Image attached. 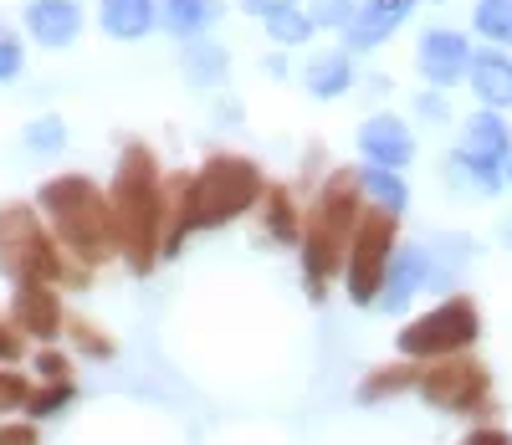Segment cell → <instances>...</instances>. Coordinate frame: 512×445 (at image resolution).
<instances>
[{"label": "cell", "instance_id": "obj_1", "mask_svg": "<svg viewBox=\"0 0 512 445\" xmlns=\"http://www.w3.org/2000/svg\"><path fill=\"white\" fill-rule=\"evenodd\" d=\"M113 226H118V256L134 277H149L164 261V164L144 139H128L113 164Z\"/></svg>", "mask_w": 512, "mask_h": 445}, {"label": "cell", "instance_id": "obj_2", "mask_svg": "<svg viewBox=\"0 0 512 445\" xmlns=\"http://www.w3.org/2000/svg\"><path fill=\"white\" fill-rule=\"evenodd\" d=\"M364 185H359V169L354 164H333L313 200H308V220H303V241H297V261H303V287L308 302H323L328 287L344 277V261H349V241L354 226L364 215Z\"/></svg>", "mask_w": 512, "mask_h": 445}, {"label": "cell", "instance_id": "obj_3", "mask_svg": "<svg viewBox=\"0 0 512 445\" xmlns=\"http://www.w3.org/2000/svg\"><path fill=\"white\" fill-rule=\"evenodd\" d=\"M36 205L47 215L52 236L62 241V251L77 256L88 272H98V266H108L118 256V226H113L108 190H98L88 174H52L36 190Z\"/></svg>", "mask_w": 512, "mask_h": 445}, {"label": "cell", "instance_id": "obj_4", "mask_svg": "<svg viewBox=\"0 0 512 445\" xmlns=\"http://www.w3.org/2000/svg\"><path fill=\"white\" fill-rule=\"evenodd\" d=\"M0 277L11 282H52V287H88L93 272L62 251L47 215L36 205H0Z\"/></svg>", "mask_w": 512, "mask_h": 445}, {"label": "cell", "instance_id": "obj_5", "mask_svg": "<svg viewBox=\"0 0 512 445\" xmlns=\"http://www.w3.org/2000/svg\"><path fill=\"white\" fill-rule=\"evenodd\" d=\"M267 195V174L251 154H205V164L190 174V220L195 231H226L246 210H256Z\"/></svg>", "mask_w": 512, "mask_h": 445}, {"label": "cell", "instance_id": "obj_6", "mask_svg": "<svg viewBox=\"0 0 512 445\" xmlns=\"http://www.w3.org/2000/svg\"><path fill=\"white\" fill-rule=\"evenodd\" d=\"M477 343H482V307H477L472 292H446L436 307H425L420 318H410L395 333L400 359H415V364H436V359H451V353H472Z\"/></svg>", "mask_w": 512, "mask_h": 445}, {"label": "cell", "instance_id": "obj_7", "mask_svg": "<svg viewBox=\"0 0 512 445\" xmlns=\"http://www.w3.org/2000/svg\"><path fill=\"white\" fill-rule=\"evenodd\" d=\"M507 159H512V123L497 108H477L461 128V149L446 154V185L472 195H502Z\"/></svg>", "mask_w": 512, "mask_h": 445}, {"label": "cell", "instance_id": "obj_8", "mask_svg": "<svg viewBox=\"0 0 512 445\" xmlns=\"http://www.w3.org/2000/svg\"><path fill=\"white\" fill-rule=\"evenodd\" d=\"M436 415L451 420H497V389H492V369L477 359V353H451V359H436L420 369V389H415Z\"/></svg>", "mask_w": 512, "mask_h": 445}, {"label": "cell", "instance_id": "obj_9", "mask_svg": "<svg viewBox=\"0 0 512 445\" xmlns=\"http://www.w3.org/2000/svg\"><path fill=\"white\" fill-rule=\"evenodd\" d=\"M400 251V215L379 210V205H364L359 226H354V241H349V261H344V292L354 307H374L379 292H384V272Z\"/></svg>", "mask_w": 512, "mask_h": 445}, {"label": "cell", "instance_id": "obj_10", "mask_svg": "<svg viewBox=\"0 0 512 445\" xmlns=\"http://www.w3.org/2000/svg\"><path fill=\"white\" fill-rule=\"evenodd\" d=\"M472 36L456 31V26H425L420 41H415V72L436 87V93H451L456 82H466V72H472Z\"/></svg>", "mask_w": 512, "mask_h": 445}, {"label": "cell", "instance_id": "obj_11", "mask_svg": "<svg viewBox=\"0 0 512 445\" xmlns=\"http://www.w3.org/2000/svg\"><path fill=\"white\" fill-rule=\"evenodd\" d=\"M431 277H436L431 246H415V241L405 246V241H400V251H395V261H390V272H384V292H379V302H374V313L405 318L410 302H415L420 292H431Z\"/></svg>", "mask_w": 512, "mask_h": 445}, {"label": "cell", "instance_id": "obj_12", "mask_svg": "<svg viewBox=\"0 0 512 445\" xmlns=\"http://www.w3.org/2000/svg\"><path fill=\"white\" fill-rule=\"evenodd\" d=\"M11 318H16V328H21L26 338H36L41 348L57 343V338L67 333V307H62V297H57L52 282H16V292H11Z\"/></svg>", "mask_w": 512, "mask_h": 445}, {"label": "cell", "instance_id": "obj_13", "mask_svg": "<svg viewBox=\"0 0 512 445\" xmlns=\"http://www.w3.org/2000/svg\"><path fill=\"white\" fill-rule=\"evenodd\" d=\"M359 159L369 169H405L415 159V133L400 113H369L359 123Z\"/></svg>", "mask_w": 512, "mask_h": 445}, {"label": "cell", "instance_id": "obj_14", "mask_svg": "<svg viewBox=\"0 0 512 445\" xmlns=\"http://www.w3.org/2000/svg\"><path fill=\"white\" fill-rule=\"evenodd\" d=\"M415 6H420V0H359V16L344 31V52H374V47H384V41H390L410 21Z\"/></svg>", "mask_w": 512, "mask_h": 445}, {"label": "cell", "instance_id": "obj_15", "mask_svg": "<svg viewBox=\"0 0 512 445\" xmlns=\"http://www.w3.org/2000/svg\"><path fill=\"white\" fill-rule=\"evenodd\" d=\"M256 220H262V236L272 246H297V241H303L308 205H303V195H297L292 185L267 180V195H262V205H256Z\"/></svg>", "mask_w": 512, "mask_h": 445}, {"label": "cell", "instance_id": "obj_16", "mask_svg": "<svg viewBox=\"0 0 512 445\" xmlns=\"http://www.w3.org/2000/svg\"><path fill=\"white\" fill-rule=\"evenodd\" d=\"M420 369H425V364H415V359H390V364H374V369L354 384V399H359L364 410L395 405V399H405V394H415V389H420Z\"/></svg>", "mask_w": 512, "mask_h": 445}, {"label": "cell", "instance_id": "obj_17", "mask_svg": "<svg viewBox=\"0 0 512 445\" xmlns=\"http://www.w3.org/2000/svg\"><path fill=\"white\" fill-rule=\"evenodd\" d=\"M26 31L41 47H72L82 36V6L77 0H31L26 6Z\"/></svg>", "mask_w": 512, "mask_h": 445}, {"label": "cell", "instance_id": "obj_18", "mask_svg": "<svg viewBox=\"0 0 512 445\" xmlns=\"http://www.w3.org/2000/svg\"><path fill=\"white\" fill-rule=\"evenodd\" d=\"M466 87L477 93V103H482V108L507 113V108H512V57H507L502 47H482V52L472 57Z\"/></svg>", "mask_w": 512, "mask_h": 445}, {"label": "cell", "instance_id": "obj_19", "mask_svg": "<svg viewBox=\"0 0 512 445\" xmlns=\"http://www.w3.org/2000/svg\"><path fill=\"white\" fill-rule=\"evenodd\" d=\"M354 82H359V77H354V52H344V47L318 52V57H308V67H303V87H308V98H318V103L349 98Z\"/></svg>", "mask_w": 512, "mask_h": 445}, {"label": "cell", "instance_id": "obj_20", "mask_svg": "<svg viewBox=\"0 0 512 445\" xmlns=\"http://www.w3.org/2000/svg\"><path fill=\"white\" fill-rule=\"evenodd\" d=\"M98 26L113 41H144L159 26V0H98Z\"/></svg>", "mask_w": 512, "mask_h": 445}, {"label": "cell", "instance_id": "obj_21", "mask_svg": "<svg viewBox=\"0 0 512 445\" xmlns=\"http://www.w3.org/2000/svg\"><path fill=\"white\" fill-rule=\"evenodd\" d=\"M180 72L195 87H226L231 82V52L210 36H190L180 47Z\"/></svg>", "mask_w": 512, "mask_h": 445}, {"label": "cell", "instance_id": "obj_22", "mask_svg": "<svg viewBox=\"0 0 512 445\" xmlns=\"http://www.w3.org/2000/svg\"><path fill=\"white\" fill-rule=\"evenodd\" d=\"M221 16H226L221 0H159V26H164L169 36H180V41L205 36Z\"/></svg>", "mask_w": 512, "mask_h": 445}, {"label": "cell", "instance_id": "obj_23", "mask_svg": "<svg viewBox=\"0 0 512 445\" xmlns=\"http://www.w3.org/2000/svg\"><path fill=\"white\" fill-rule=\"evenodd\" d=\"M359 185H364V200L369 205H379V210H390V215H405V205H410V185L400 180L395 169H359Z\"/></svg>", "mask_w": 512, "mask_h": 445}, {"label": "cell", "instance_id": "obj_24", "mask_svg": "<svg viewBox=\"0 0 512 445\" xmlns=\"http://www.w3.org/2000/svg\"><path fill=\"white\" fill-rule=\"evenodd\" d=\"M472 31L487 41V47L512 52V0H477L472 6Z\"/></svg>", "mask_w": 512, "mask_h": 445}, {"label": "cell", "instance_id": "obj_25", "mask_svg": "<svg viewBox=\"0 0 512 445\" xmlns=\"http://www.w3.org/2000/svg\"><path fill=\"white\" fill-rule=\"evenodd\" d=\"M267 26V41H272V47L277 52H292V47H303V41H313V16L303 11V6H292V11H277V16H267L262 21Z\"/></svg>", "mask_w": 512, "mask_h": 445}, {"label": "cell", "instance_id": "obj_26", "mask_svg": "<svg viewBox=\"0 0 512 445\" xmlns=\"http://www.w3.org/2000/svg\"><path fill=\"white\" fill-rule=\"evenodd\" d=\"M67 338H72V348L82 353V359H93V364H108L118 353L113 333H103L93 318H67Z\"/></svg>", "mask_w": 512, "mask_h": 445}, {"label": "cell", "instance_id": "obj_27", "mask_svg": "<svg viewBox=\"0 0 512 445\" xmlns=\"http://www.w3.org/2000/svg\"><path fill=\"white\" fill-rule=\"evenodd\" d=\"M77 399V384L72 379H57V384H36L31 399H26V420H57L67 405Z\"/></svg>", "mask_w": 512, "mask_h": 445}, {"label": "cell", "instance_id": "obj_28", "mask_svg": "<svg viewBox=\"0 0 512 445\" xmlns=\"http://www.w3.org/2000/svg\"><path fill=\"white\" fill-rule=\"evenodd\" d=\"M303 11L313 16L318 31H349L359 16V0H303Z\"/></svg>", "mask_w": 512, "mask_h": 445}, {"label": "cell", "instance_id": "obj_29", "mask_svg": "<svg viewBox=\"0 0 512 445\" xmlns=\"http://www.w3.org/2000/svg\"><path fill=\"white\" fill-rule=\"evenodd\" d=\"M62 144H67V123L52 118V113L36 118V123L26 128V149H31V154H57Z\"/></svg>", "mask_w": 512, "mask_h": 445}, {"label": "cell", "instance_id": "obj_30", "mask_svg": "<svg viewBox=\"0 0 512 445\" xmlns=\"http://www.w3.org/2000/svg\"><path fill=\"white\" fill-rule=\"evenodd\" d=\"M26 399H31V379L16 369H0V420L11 410H26Z\"/></svg>", "mask_w": 512, "mask_h": 445}, {"label": "cell", "instance_id": "obj_31", "mask_svg": "<svg viewBox=\"0 0 512 445\" xmlns=\"http://www.w3.org/2000/svg\"><path fill=\"white\" fill-rule=\"evenodd\" d=\"M31 369H36V379L41 384H57V379H72V359H67V353L62 348H41V353H31Z\"/></svg>", "mask_w": 512, "mask_h": 445}, {"label": "cell", "instance_id": "obj_32", "mask_svg": "<svg viewBox=\"0 0 512 445\" xmlns=\"http://www.w3.org/2000/svg\"><path fill=\"white\" fill-rule=\"evenodd\" d=\"M21 359H26V333L16 328L11 313H0V369H11Z\"/></svg>", "mask_w": 512, "mask_h": 445}, {"label": "cell", "instance_id": "obj_33", "mask_svg": "<svg viewBox=\"0 0 512 445\" xmlns=\"http://www.w3.org/2000/svg\"><path fill=\"white\" fill-rule=\"evenodd\" d=\"M26 67V52H21V41L16 36H0V82H16Z\"/></svg>", "mask_w": 512, "mask_h": 445}, {"label": "cell", "instance_id": "obj_34", "mask_svg": "<svg viewBox=\"0 0 512 445\" xmlns=\"http://www.w3.org/2000/svg\"><path fill=\"white\" fill-rule=\"evenodd\" d=\"M456 445H512V430H502L497 420H482V425H472Z\"/></svg>", "mask_w": 512, "mask_h": 445}, {"label": "cell", "instance_id": "obj_35", "mask_svg": "<svg viewBox=\"0 0 512 445\" xmlns=\"http://www.w3.org/2000/svg\"><path fill=\"white\" fill-rule=\"evenodd\" d=\"M0 445H41L36 420H0Z\"/></svg>", "mask_w": 512, "mask_h": 445}, {"label": "cell", "instance_id": "obj_36", "mask_svg": "<svg viewBox=\"0 0 512 445\" xmlns=\"http://www.w3.org/2000/svg\"><path fill=\"white\" fill-rule=\"evenodd\" d=\"M410 108H415L420 118H431V123H451V103H446V98L436 93V87H431V93H420V98H415Z\"/></svg>", "mask_w": 512, "mask_h": 445}, {"label": "cell", "instance_id": "obj_37", "mask_svg": "<svg viewBox=\"0 0 512 445\" xmlns=\"http://www.w3.org/2000/svg\"><path fill=\"white\" fill-rule=\"evenodd\" d=\"M292 6H303V0H241V11L256 16V21H267V16H277V11H292Z\"/></svg>", "mask_w": 512, "mask_h": 445}, {"label": "cell", "instance_id": "obj_38", "mask_svg": "<svg viewBox=\"0 0 512 445\" xmlns=\"http://www.w3.org/2000/svg\"><path fill=\"white\" fill-rule=\"evenodd\" d=\"M262 72H267V77H287V57H282V52H272V57L262 62Z\"/></svg>", "mask_w": 512, "mask_h": 445}, {"label": "cell", "instance_id": "obj_39", "mask_svg": "<svg viewBox=\"0 0 512 445\" xmlns=\"http://www.w3.org/2000/svg\"><path fill=\"white\" fill-rule=\"evenodd\" d=\"M502 246H507V256H512V220H507V226H502Z\"/></svg>", "mask_w": 512, "mask_h": 445}, {"label": "cell", "instance_id": "obj_40", "mask_svg": "<svg viewBox=\"0 0 512 445\" xmlns=\"http://www.w3.org/2000/svg\"><path fill=\"white\" fill-rule=\"evenodd\" d=\"M502 180H507V190H512V159H507V169H502Z\"/></svg>", "mask_w": 512, "mask_h": 445}, {"label": "cell", "instance_id": "obj_41", "mask_svg": "<svg viewBox=\"0 0 512 445\" xmlns=\"http://www.w3.org/2000/svg\"><path fill=\"white\" fill-rule=\"evenodd\" d=\"M0 36H11V31H6V16H0Z\"/></svg>", "mask_w": 512, "mask_h": 445}]
</instances>
